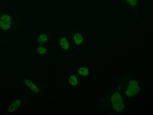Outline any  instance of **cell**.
Returning a JSON list of instances; mask_svg holds the SVG:
<instances>
[{"instance_id": "6da1fadb", "label": "cell", "mask_w": 153, "mask_h": 115, "mask_svg": "<svg viewBox=\"0 0 153 115\" xmlns=\"http://www.w3.org/2000/svg\"><path fill=\"white\" fill-rule=\"evenodd\" d=\"M20 20L14 15L7 12L0 14V30L8 33L15 30L19 26Z\"/></svg>"}, {"instance_id": "7a4b0ae2", "label": "cell", "mask_w": 153, "mask_h": 115, "mask_svg": "<svg viewBox=\"0 0 153 115\" xmlns=\"http://www.w3.org/2000/svg\"><path fill=\"white\" fill-rule=\"evenodd\" d=\"M111 102L113 108L117 111H121L123 110L124 104L122 98L118 93H113L111 97Z\"/></svg>"}, {"instance_id": "3957f363", "label": "cell", "mask_w": 153, "mask_h": 115, "mask_svg": "<svg viewBox=\"0 0 153 115\" xmlns=\"http://www.w3.org/2000/svg\"><path fill=\"white\" fill-rule=\"evenodd\" d=\"M140 87L138 83L134 80L130 81L126 92V96L131 97L136 94L139 91Z\"/></svg>"}, {"instance_id": "277c9868", "label": "cell", "mask_w": 153, "mask_h": 115, "mask_svg": "<svg viewBox=\"0 0 153 115\" xmlns=\"http://www.w3.org/2000/svg\"><path fill=\"white\" fill-rule=\"evenodd\" d=\"M60 43L61 47L65 49H67L69 47L68 42L65 38H62L60 41Z\"/></svg>"}, {"instance_id": "5b68a950", "label": "cell", "mask_w": 153, "mask_h": 115, "mask_svg": "<svg viewBox=\"0 0 153 115\" xmlns=\"http://www.w3.org/2000/svg\"><path fill=\"white\" fill-rule=\"evenodd\" d=\"M74 38L75 43L77 44H79L82 42V37L79 34L77 33L75 34Z\"/></svg>"}, {"instance_id": "8992f818", "label": "cell", "mask_w": 153, "mask_h": 115, "mask_svg": "<svg viewBox=\"0 0 153 115\" xmlns=\"http://www.w3.org/2000/svg\"><path fill=\"white\" fill-rule=\"evenodd\" d=\"M78 73L82 75L85 76L88 74V70L86 67H82L79 69Z\"/></svg>"}, {"instance_id": "52a82bcc", "label": "cell", "mask_w": 153, "mask_h": 115, "mask_svg": "<svg viewBox=\"0 0 153 115\" xmlns=\"http://www.w3.org/2000/svg\"><path fill=\"white\" fill-rule=\"evenodd\" d=\"M48 38V37L46 34H42L39 36L38 40L40 43H44L47 40Z\"/></svg>"}, {"instance_id": "ba28073f", "label": "cell", "mask_w": 153, "mask_h": 115, "mask_svg": "<svg viewBox=\"0 0 153 115\" xmlns=\"http://www.w3.org/2000/svg\"><path fill=\"white\" fill-rule=\"evenodd\" d=\"M69 82L72 85H75L78 83L76 78L74 75H72L69 78Z\"/></svg>"}, {"instance_id": "9c48e42d", "label": "cell", "mask_w": 153, "mask_h": 115, "mask_svg": "<svg viewBox=\"0 0 153 115\" xmlns=\"http://www.w3.org/2000/svg\"><path fill=\"white\" fill-rule=\"evenodd\" d=\"M37 52L40 54H42L45 53L46 51V49L43 46H40L37 49Z\"/></svg>"}, {"instance_id": "30bf717a", "label": "cell", "mask_w": 153, "mask_h": 115, "mask_svg": "<svg viewBox=\"0 0 153 115\" xmlns=\"http://www.w3.org/2000/svg\"><path fill=\"white\" fill-rule=\"evenodd\" d=\"M127 3L132 6H134L137 4V0H126Z\"/></svg>"}, {"instance_id": "8fae6325", "label": "cell", "mask_w": 153, "mask_h": 115, "mask_svg": "<svg viewBox=\"0 0 153 115\" xmlns=\"http://www.w3.org/2000/svg\"><path fill=\"white\" fill-rule=\"evenodd\" d=\"M28 82V84L29 85L30 87L34 91L38 92V90L37 88L35 86V85L33 84L31 82L29 81H27Z\"/></svg>"}, {"instance_id": "7c38bea8", "label": "cell", "mask_w": 153, "mask_h": 115, "mask_svg": "<svg viewBox=\"0 0 153 115\" xmlns=\"http://www.w3.org/2000/svg\"><path fill=\"white\" fill-rule=\"evenodd\" d=\"M6 40L0 35V42H4L6 41Z\"/></svg>"}, {"instance_id": "4fadbf2b", "label": "cell", "mask_w": 153, "mask_h": 115, "mask_svg": "<svg viewBox=\"0 0 153 115\" xmlns=\"http://www.w3.org/2000/svg\"><path fill=\"white\" fill-rule=\"evenodd\" d=\"M3 3H4V2H5L6 1V0H0Z\"/></svg>"}]
</instances>
